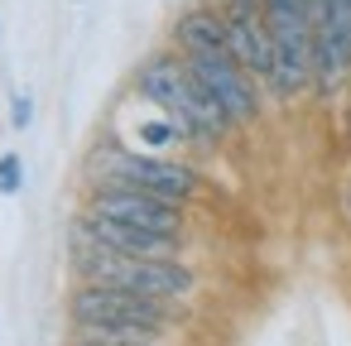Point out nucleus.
Returning <instances> with one entry per match:
<instances>
[{
  "label": "nucleus",
  "mask_w": 351,
  "mask_h": 346,
  "mask_svg": "<svg viewBox=\"0 0 351 346\" xmlns=\"http://www.w3.org/2000/svg\"><path fill=\"white\" fill-rule=\"evenodd\" d=\"M346 212H351V188H346Z\"/></svg>",
  "instance_id": "ddd939ff"
},
{
  "label": "nucleus",
  "mask_w": 351,
  "mask_h": 346,
  "mask_svg": "<svg viewBox=\"0 0 351 346\" xmlns=\"http://www.w3.org/2000/svg\"><path fill=\"white\" fill-rule=\"evenodd\" d=\"M68 312H73V327L82 332V341H106V346L154 341L159 327L169 322L164 298H149V293H135L121 284H101V279H87L73 293Z\"/></svg>",
  "instance_id": "f257e3e1"
},
{
  "label": "nucleus",
  "mask_w": 351,
  "mask_h": 346,
  "mask_svg": "<svg viewBox=\"0 0 351 346\" xmlns=\"http://www.w3.org/2000/svg\"><path fill=\"white\" fill-rule=\"evenodd\" d=\"M92 173L97 183H116V188H145V193H159V197H193L197 193V173L188 164H169V159H145V154H130V149H101L92 159Z\"/></svg>",
  "instance_id": "39448f33"
},
{
  "label": "nucleus",
  "mask_w": 351,
  "mask_h": 346,
  "mask_svg": "<svg viewBox=\"0 0 351 346\" xmlns=\"http://www.w3.org/2000/svg\"><path fill=\"white\" fill-rule=\"evenodd\" d=\"M274 39L269 87L279 97H298L313 82V0H260Z\"/></svg>",
  "instance_id": "20e7f679"
},
{
  "label": "nucleus",
  "mask_w": 351,
  "mask_h": 346,
  "mask_svg": "<svg viewBox=\"0 0 351 346\" xmlns=\"http://www.w3.org/2000/svg\"><path fill=\"white\" fill-rule=\"evenodd\" d=\"M183 53H226V20L212 10H188L173 29Z\"/></svg>",
  "instance_id": "9d476101"
},
{
  "label": "nucleus",
  "mask_w": 351,
  "mask_h": 346,
  "mask_svg": "<svg viewBox=\"0 0 351 346\" xmlns=\"http://www.w3.org/2000/svg\"><path fill=\"white\" fill-rule=\"evenodd\" d=\"M87 217H111V221L169 231V236L183 231V212H178L173 197H159V193H145V188H116V183H101V188L92 193Z\"/></svg>",
  "instance_id": "0eeeda50"
},
{
  "label": "nucleus",
  "mask_w": 351,
  "mask_h": 346,
  "mask_svg": "<svg viewBox=\"0 0 351 346\" xmlns=\"http://www.w3.org/2000/svg\"><path fill=\"white\" fill-rule=\"evenodd\" d=\"M82 231L121 255H173V245H178V236H169V231H149V226H130V221H111V217H87Z\"/></svg>",
  "instance_id": "1a4fd4ad"
},
{
  "label": "nucleus",
  "mask_w": 351,
  "mask_h": 346,
  "mask_svg": "<svg viewBox=\"0 0 351 346\" xmlns=\"http://www.w3.org/2000/svg\"><path fill=\"white\" fill-rule=\"evenodd\" d=\"M20 183H25V164H20V154H0V193L15 197Z\"/></svg>",
  "instance_id": "9b49d317"
},
{
  "label": "nucleus",
  "mask_w": 351,
  "mask_h": 346,
  "mask_svg": "<svg viewBox=\"0 0 351 346\" xmlns=\"http://www.w3.org/2000/svg\"><path fill=\"white\" fill-rule=\"evenodd\" d=\"M77 269L82 279H101V284H121V288H135V293H149V298H183L193 288V274L183 264H173V255H121V250H106L101 240H92L82 226H77Z\"/></svg>",
  "instance_id": "7ed1b4c3"
},
{
  "label": "nucleus",
  "mask_w": 351,
  "mask_h": 346,
  "mask_svg": "<svg viewBox=\"0 0 351 346\" xmlns=\"http://www.w3.org/2000/svg\"><path fill=\"white\" fill-rule=\"evenodd\" d=\"M10 116H15V125L25 130V125H29V116H34V106H29V97H15V111H10Z\"/></svg>",
  "instance_id": "f8f14e48"
},
{
  "label": "nucleus",
  "mask_w": 351,
  "mask_h": 346,
  "mask_svg": "<svg viewBox=\"0 0 351 346\" xmlns=\"http://www.w3.org/2000/svg\"><path fill=\"white\" fill-rule=\"evenodd\" d=\"M221 20H226V53L245 73L269 82V73H274V39H269V25H265V5L260 0H231V5L221 10Z\"/></svg>",
  "instance_id": "6e6552de"
},
{
  "label": "nucleus",
  "mask_w": 351,
  "mask_h": 346,
  "mask_svg": "<svg viewBox=\"0 0 351 346\" xmlns=\"http://www.w3.org/2000/svg\"><path fill=\"white\" fill-rule=\"evenodd\" d=\"M135 87H140V97H145L149 106H159V111L173 121V130H178L183 140L212 145L217 135L231 130L226 111H221V106L212 101V92L197 82V73L188 68V58H173V53L149 58V63L140 68Z\"/></svg>",
  "instance_id": "f03ea898"
},
{
  "label": "nucleus",
  "mask_w": 351,
  "mask_h": 346,
  "mask_svg": "<svg viewBox=\"0 0 351 346\" xmlns=\"http://www.w3.org/2000/svg\"><path fill=\"white\" fill-rule=\"evenodd\" d=\"M188 68L197 73V82L212 92V101L226 111L231 125H245L260 116V97H255V73H245L231 53H183Z\"/></svg>",
  "instance_id": "423d86ee"
}]
</instances>
